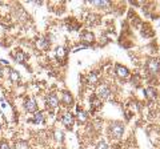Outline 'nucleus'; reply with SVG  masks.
I'll return each mask as SVG.
<instances>
[{
  "mask_svg": "<svg viewBox=\"0 0 160 149\" xmlns=\"http://www.w3.org/2000/svg\"><path fill=\"white\" fill-rule=\"evenodd\" d=\"M124 133V125L119 121H113L111 125H109V135L113 138H120Z\"/></svg>",
  "mask_w": 160,
  "mask_h": 149,
  "instance_id": "f257e3e1",
  "label": "nucleus"
},
{
  "mask_svg": "<svg viewBox=\"0 0 160 149\" xmlns=\"http://www.w3.org/2000/svg\"><path fill=\"white\" fill-rule=\"evenodd\" d=\"M96 97L100 99V100H107V99L111 97V89H109L108 85L106 84H102V85H99L98 89H96Z\"/></svg>",
  "mask_w": 160,
  "mask_h": 149,
  "instance_id": "f03ea898",
  "label": "nucleus"
},
{
  "mask_svg": "<svg viewBox=\"0 0 160 149\" xmlns=\"http://www.w3.org/2000/svg\"><path fill=\"white\" fill-rule=\"evenodd\" d=\"M147 69L151 74H156L160 71V60L159 59H149L147 61Z\"/></svg>",
  "mask_w": 160,
  "mask_h": 149,
  "instance_id": "7ed1b4c3",
  "label": "nucleus"
},
{
  "mask_svg": "<svg viewBox=\"0 0 160 149\" xmlns=\"http://www.w3.org/2000/svg\"><path fill=\"white\" fill-rule=\"evenodd\" d=\"M24 107H26L27 112H36L38 111V103L33 97H28L26 101H24Z\"/></svg>",
  "mask_w": 160,
  "mask_h": 149,
  "instance_id": "20e7f679",
  "label": "nucleus"
},
{
  "mask_svg": "<svg viewBox=\"0 0 160 149\" xmlns=\"http://www.w3.org/2000/svg\"><path fill=\"white\" fill-rule=\"evenodd\" d=\"M115 72H116L118 76H119V77H122V79H127V77L129 76L128 68L123 67L122 64H116V67H115Z\"/></svg>",
  "mask_w": 160,
  "mask_h": 149,
  "instance_id": "39448f33",
  "label": "nucleus"
},
{
  "mask_svg": "<svg viewBox=\"0 0 160 149\" xmlns=\"http://www.w3.org/2000/svg\"><path fill=\"white\" fill-rule=\"evenodd\" d=\"M62 123L64 124V127H67V128H72L73 123H75V116L72 115L71 112H67L66 115L63 116V118H62Z\"/></svg>",
  "mask_w": 160,
  "mask_h": 149,
  "instance_id": "423d86ee",
  "label": "nucleus"
},
{
  "mask_svg": "<svg viewBox=\"0 0 160 149\" xmlns=\"http://www.w3.org/2000/svg\"><path fill=\"white\" fill-rule=\"evenodd\" d=\"M46 103H47V105L49 108H56L59 105V97L56 95H53V93H51V95H48L46 97Z\"/></svg>",
  "mask_w": 160,
  "mask_h": 149,
  "instance_id": "0eeeda50",
  "label": "nucleus"
},
{
  "mask_svg": "<svg viewBox=\"0 0 160 149\" xmlns=\"http://www.w3.org/2000/svg\"><path fill=\"white\" fill-rule=\"evenodd\" d=\"M62 101L66 104V105H72V104H73V97H72V95L69 92L64 91L62 93Z\"/></svg>",
  "mask_w": 160,
  "mask_h": 149,
  "instance_id": "6e6552de",
  "label": "nucleus"
},
{
  "mask_svg": "<svg viewBox=\"0 0 160 149\" xmlns=\"http://www.w3.org/2000/svg\"><path fill=\"white\" fill-rule=\"evenodd\" d=\"M80 39H82L84 43H92V41L95 40V36H93V33H92V32L86 31V32H83V33H82Z\"/></svg>",
  "mask_w": 160,
  "mask_h": 149,
  "instance_id": "1a4fd4ad",
  "label": "nucleus"
},
{
  "mask_svg": "<svg viewBox=\"0 0 160 149\" xmlns=\"http://www.w3.org/2000/svg\"><path fill=\"white\" fill-rule=\"evenodd\" d=\"M26 57H27V55L24 52H22V51H15L13 52V59L18 63H24L26 61Z\"/></svg>",
  "mask_w": 160,
  "mask_h": 149,
  "instance_id": "9d476101",
  "label": "nucleus"
},
{
  "mask_svg": "<svg viewBox=\"0 0 160 149\" xmlns=\"http://www.w3.org/2000/svg\"><path fill=\"white\" fill-rule=\"evenodd\" d=\"M76 111H78V120H79L80 123H86V121H87V118H88L87 112H84L80 107H78Z\"/></svg>",
  "mask_w": 160,
  "mask_h": 149,
  "instance_id": "9b49d317",
  "label": "nucleus"
},
{
  "mask_svg": "<svg viewBox=\"0 0 160 149\" xmlns=\"http://www.w3.org/2000/svg\"><path fill=\"white\" fill-rule=\"evenodd\" d=\"M67 56V51L64 47H58L56 48V57L59 59V60H64Z\"/></svg>",
  "mask_w": 160,
  "mask_h": 149,
  "instance_id": "f8f14e48",
  "label": "nucleus"
},
{
  "mask_svg": "<svg viewBox=\"0 0 160 149\" xmlns=\"http://www.w3.org/2000/svg\"><path fill=\"white\" fill-rule=\"evenodd\" d=\"M144 93H146V96L149 99V100H153V99L156 97V91H155L152 87H147L144 89Z\"/></svg>",
  "mask_w": 160,
  "mask_h": 149,
  "instance_id": "ddd939ff",
  "label": "nucleus"
},
{
  "mask_svg": "<svg viewBox=\"0 0 160 149\" xmlns=\"http://www.w3.org/2000/svg\"><path fill=\"white\" fill-rule=\"evenodd\" d=\"M36 46H38V48H40V49H46V48L49 47V41H48V39L42 37V39H39V40H38Z\"/></svg>",
  "mask_w": 160,
  "mask_h": 149,
  "instance_id": "4468645a",
  "label": "nucleus"
},
{
  "mask_svg": "<svg viewBox=\"0 0 160 149\" xmlns=\"http://www.w3.org/2000/svg\"><path fill=\"white\" fill-rule=\"evenodd\" d=\"M92 4L95 7H98V8H107V7H109V2H107V0H95V2H92Z\"/></svg>",
  "mask_w": 160,
  "mask_h": 149,
  "instance_id": "2eb2a0df",
  "label": "nucleus"
},
{
  "mask_svg": "<svg viewBox=\"0 0 160 149\" xmlns=\"http://www.w3.org/2000/svg\"><path fill=\"white\" fill-rule=\"evenodd\" d=\"M87 79H88V83H91V84H96L98 83V80H99V74H98V72H91L87 76Z\"/></svg>",
  "mask_w": 160,
  "mask_h": 149,
  "instance_id": "dca6fc26",
  "label": "nucleus"
},
{
  "mask_svg": "<svg viewBox=\"0 0 160 149\" xmlns=\"http://www.w3.org/2000/svg\"><path fill=\"white\" fill-rule=\"evenodd\" d=\"M13 149H29V147H28L27 141H23V140H20V141H16V142H15Z\"/></svg>",
  "mask_w": 160,
  "mask_h": 149,
  "instance_id": "f3484780",
  "label": "nucleus"
},
{
  "mask_svg": "<svg viewBox=\"0 0 160 149\" xmlns=\"http://www.w3.org/2000/svg\"><path fill=\"white\" fill-rule=\"evenodd\" d=\"M9 77H11L12 81H19L20 80V73L15 69H9Z\"/></svg>",
  "mask_w": 160,
  "mask_h": 149,
  "instance_id": "a211bd4d",
  "label": "nucleus"
},
{
  "mask_svg": "<svg viewBox=\"0 0 160 149\" xmlns=\"http://www.w3.org/2000/svg\"><path fill=\"white\" fill-rule=\"evenodd\" d=\"M91 104H92V107L95 108V109H98V108H100V105H102V100L100 99H98L96 96H91Z\"/></svg>",
  "mask_w": 160,
  "mask_h": 149,
  "instance_id": "6ab92c4d",
  "label": "nucleus"
},
{
  "mask_svg": "<svg viewBox=\"0 0 160 149\" xmlns=\"http://www.w3.org/2000/svg\"><path fill=\"white\" fill-rule=\"evenodd\" d=\"M35 124H42L43 121H44V116H43V113L42 112H38L36 115H35V117H33V120H32Z\"/></svg>",
  "mask_w": 160,
  "mask_h": 149,
  "instance_id": "aec40b11",
  "label": "nucleus"
},
{
  "mask_svg": "<svg viewBox=\"0 0 160 149\" xmlns=\"http://www.w3.org/2000/svg\"><path fill=\"white\" fill-rule=\"evenodd\" d=\"M55 138H56L58 141H63L64 135H63V132L60 131V129H56V131H55Z\"/></svg>",
  "mask_w": 160,
  "mask_h": 149,
  "instance_id": "412c9836",
  "label": "nucleus"
},
{
  "mask_svg": "<svg viewBox=\"0 0 160 149\" xmlns=\"http://www.w3.org/2000/svg\"><path fill=\"white\" fill-rule=\"evenodd\" d=\"M96 149H109V148H108V144L106 141H99L98 145H96Z\"/></svg>",
  "mask_w": 160,
  "mask_h": 149,
  "instance_id": "4be33fe9",
  "label": "nucleus"
},
{
  "mask_svg": "<svg viewBox=\"0 0 160 149\" xmlns=\"http://www.w3.org/2000/svg\"><path fill=\"white\" fill-rule=\"evenodd\" d=\"M0 149H11L7 141H0Z\"/></svg>",
  "mask_w": 160,
  "mask_h": 149,
  "instance_id": "5701e85b",
  "label": "nucleus"
},
{
  "mask_svg": "<svg viewBox=\"0 0 160 149\" xmlns=\"http://www.w3.org/2000/svg\"><path fill=\"white\" fill-rule=\"evenodd\" d=\"M0 63H2L3 65H8V61H7V60H4V59H2V60H0Z\"/></svg>",
  "mask_w": 160,
  "mask_h": 149,
  "instance_id": "b1692460",
  "label": "nucleus"
},
{
  "mask_svg": "<svg viewBox=\"0 0 160 149\" xmlns=\"http://www.w3.org/2000/svg\"><path fill=\"white\" fill-rule=\"evenodd\" d=\"M3 76V71H2V68H0V77Z\"/></svg>",
  "mask_w": 160,
  "mask_h": 149,
  "instance_id": "393cba45",
  "label": "nucleus"
},
{
  "mask_svg": "<svg viewBox=\"0 0 160 149\" xmlns=\"http://www.w3.org/2000/svg\"><path fill=\"white\" fill-rule=\"evenodd\" d=\"M60 149H64V148H60Z\"/></svg>",
  "mask_w": 160,
  "mask_h": 149,
  "instance_id": "a878e982",
  "label": "nucleus"
},
{
  "mask_svg": "<svg viewBox=\"0 0 160 149\" xmlns=\"http://www.w3.org/2000/svg\"><path fill=\"white\" fill-rule=\"evenodd\" d=\"M0 129H2V127H0Z\"/></svg>",
  "mask_w": 160,
  "mask_h": 149,
  "instance_id": "bb28decb",
  "label": "nucleus"
}]
</instances>
